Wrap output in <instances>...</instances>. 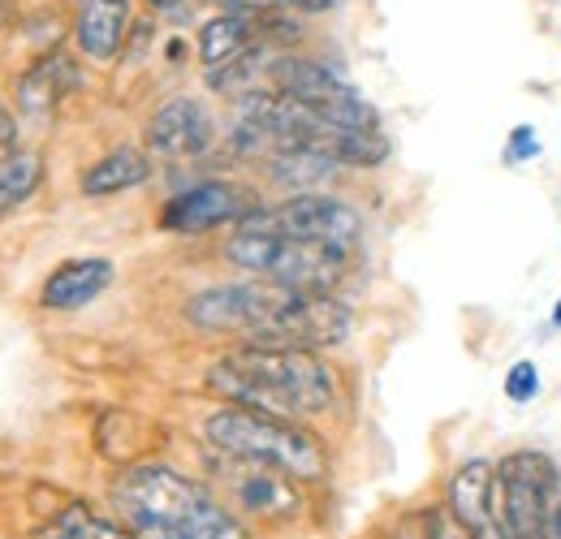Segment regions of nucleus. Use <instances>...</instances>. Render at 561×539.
<instances>
[{"label": "nucleus", "instance_id": "nucleus-1", "mask_svg": "<svg viewBox=\"0 0 561 539\" xmlns=\"http://www.w3.org/2000/svg\"><path fill=\"white\" fill-rule=\"evenodd\" d=\"M186 320L204 333H238L247 345H342L351 337V307L333 294L285 289L273 280H242L216 285L191 298Z\"/></svg>", "mask_w": 561, "mask_h": 539}, {"label": "nucleus", "instance_id": "nucleus-2", "mask_svg": "<svg viewBox=\"0 0 561 539\" xmlns=\"http://www.w3.org/2000/svg\"><path fill=\"white\" fill-rule=\"evenodd\" d=\"M208 389L225 402L277 414L316 418L337 405V376L316 349L298 345H233L208 371Z\"/></svg>", "mask_w": 561, "mask_h": 539}, {"label": "nucleus", "instance_id": "nucleus-3", "mask_svg": "<svg viewBox=\"0 0 561 539\" xmlns=\"http://www.w3.org/2000/svg\"><path fill=\"white\" fill-rule=\"evenodd\" d=\"M113 505L135 539H247L238 518L191 474L142 462L113 479Z\"/></svg>", "mask_w": 561, "mask_h": 539}, {"label": "nucleus", "instance_id": "nucleus-4", "mask_svg": "<svg viewBox=\"0 0 561 539\" xmlns=\"http://www.w3.org/2000/svg\"><path fill=\"white\" fill-rule=\"evenodd\" d=\"M204 436H208L216 454L273 467L289 479H320L329 471L324 445L316 440V432L298 427L294 418L260 414V410H247V405H225V410L208 414Z\"/></svg>", "mask_w": 561, "mask_h": 539}, {"label": "nucleus", "instance_id": "nucleus-5", "mask_svg": "<svg viewBox=\"0 0 561 539\" xmlns=\"http://www.w3.org/2000/svg\"><path fill=\"white\" fill-rule=\"evenodd\" d=\"M225 255L238 268L255 272L285 289H307V294H333V285L346 276L351 255L337 246L302 242L289 233H268V229H238L225 242Z\"/></svg>", "mask_w": 561, "mask_h": 539}, {"label": "nucleus", "instance_id": "nucleus-6", "mask_svg": "<svg viewBox=\"0 0 561 539\" xmlns=\"http://www.w3.org/2000/svg\"><path fill=\"white\" fill-rule=\"evenodd\" d=\"M561 488V471L540 449H514L496 462L501 531L505 539H549V514Z\"/></svg>", "mask_w": 561, "mask_h": 539}, {"label": "nucleus", "instance_id": "nucleus-7", "mask_svg": "<svg viewBox=\"0 0 561 539\" xmlns=\"http://www.w3.org/2000/svg\"><path fill=\"white\" fill-rule=\"evenodd\" d=\"M242 229H268V233H289L302 242H320V246H337L351 255L363 238V216L351 203L333 199V195H294L273 207H255Z\"/></svg>", "mask_w": 561, "mask_h": 539}, {"label": "nucleus", "instance_id": "nucleus-8", "mask_svg": "<svg viewBox=\"0 0 561 539\" xmlns=\"http://www.w3.org/2000/svg\"><path fill=\"white\" fill-rule=\"evenodd\" d=\"M255 211L251 195L233 182H199L182 195L160 207V229L164 233H208V229H220L229 220H247Z\"/></svg>", "mask_w": 561, "mask_h": 539}, {"label": "nucleus", "instance_id": "nucleus-9", "mask_svg": "<svg viewBox=\"0 0 561 539\" xmlns=\"http://www.w3.org/2000/svg\"><path fill=\"white\" fill-rule=\"evenodd\" d=\"M454 523L471 539H505L501 531V496H496V467L484 458L462 462L449 479V505Z\"/></svg>", "mask_w": 561, "mask_h": 539}, {"label": "nucleus", "instance_id": "nucleus-10", "mask_svg": "<svg viewBox=\"0 0 561 539\" xmlns=\"http://www.w3.org/2000/svg\"><path fill=\"white\" fill-rule=\"evenodd\" d=\"M225 467H229L225 471L229 492H233V501L247 514H255L264 523H289V518L302 514V496H298L289 474L273 471V467H260V462H242V458H225Z\"/></svg>", "mask_w": 561, "mask_h": 539}, {"label": "nucleus", "instance_id": "nucleus-11", "mask_svg": "<svg viewBox=\"0 0 561 539\" xmlns=\"http://www.w3.org/2000/svg\"><path fill=\"white\" fill-rule=\"evenodd\" d=\"M147 147L164 160H191L211 147V117L199 100H169L147 122Z\"/></svg>", "mask_w": 561, "mask_h": 539}, {"label": "nucleus", "instance_id": "nucleus-12", "mask_svg": "<svg viewBox=\"0 0 561 539\" xmlns=\"http://www.w3.org/2000/svg\"><path fill=\"white\" fill-rule=\"evenodd\" d=\"M130 31V0H78L73 9V44L91 61H113Z\"/></svg>", "mask_w": 561, "mask_h": 539}, {"label": "nucleus", "instance_id": "nucleus-13", "mask_svg": "<svg viewBox=\"0 0 561 539\" xmlns=\"http://www.w3.org/2000/svg\"><path fill=\"white\" fill-rule=\"evenodd\" d=\"M113 276H117V268L104 255L66 260L57 272H48V280L39 285V307H48V311H78V307L95 302L113 285Z\"/></svg>", "mask_w": 561, "mask_h": 539}, {"label": "nucleus", "instance_id": "nucleus-14", "mask_svg": "<svg viewBox=\"0 0 561 539\" xmlns=\"http://www.w3.org/2000/svg\"><path fill=\"white\" fill-rule=\"evenodd\" d=\"M70 87H78V69H73L70 57L66 53H44L18 82V108L26 117H48Z\"/></svg>", "mask_w": 561, "mask_h": 539}, {"label": "nucleus", "instance_id": "nucleus-15", "mask_svg": "<svg viewBox=\"0 0 561 539\" xmlns=\"http://www.w3.org/2000/svg\"><path fill=\"white\" fill-rule=\"evenodd\" d=\"M151 177V156L139 147H113L108 156H100L82 177H78V191L87 199H108V195H122V191H135Z\"/></svg>", "mask_w": 561, "mask_h": 539}, {"label": "nucleus", "instance_id": "nucleus-16", "mask_svg": "<svg viewBox=\"0 0 561 539\" xmlns=\"http://www.w3.org/2000/svg\"><path fill=\"white\" fill-rule=\"evenodd\" d=\"M251 44H255V31H251L247 13H238V9L216 13L199 26V61L208 73H220L233 61H242L251 53Z\"/></svg>", "mask_w": 561, "mask_h": 539}, {"label": "nucleus", "instance_id": "nucleus-17", "mask_svg": "<svg viewBox=\"0 0 561 539\" xmlns=\"http://www.w3.org/2000/svg\"><path fill=\"white\" fill-rule=\"evenodd\" d=\"M39 182H44V160H39V151L18 147L13 156H4V160H0V220L13 216L22 203L31 199V195L39 191Z\"/></svg>", "mask_w": 561, "mask_h": 539}, {"label": "nucleus", "instance_id": "nucleus-18", "mask_svg": "<svg viewBox=\"0 0 561 539\" xmlns=\"http://www.w3.org/2000/svg\"><path fill=\"white\" fill-rule=\"evenodd\" d=\"M337 160L329 151H316V147H285L273 151V177L280 186H316L324 177H333Z\"/></svg>", "mask_w": 561, "mask_h": 539}, {"label": "nucleus", "instance_id": "nucleus-19", "mask_svg": "<svg viewBox=\"0 0 561 539\" xmlns=\"http://www.w3.org/2000/svg\"><path fill=\"white\" fill-rule=\"evenodd\" d=\"M44 539H135V536H130V531H122L117 523H108V518L91 514L87 505H70V509L48 527V536Z\"/></svg>", "mask_w": 561, "mask_h": 539}, {"label": "nucleus", "instance_id": "nucleus-20", "mask_svg": "<svg viewBox=\"0 0 561 539\" xmlns=\"http://www.w3.org/2000/svg\"><path fill=\"white\" fill-rule=\"evenodd\" d=\"M407 539H471V536L454 523V514H449V509L427 505V509H420V514H411V518H407Z\"/></svg>", "mask_w": 561, "mask_h": 539}, {"label": "nucleus", "instance_id": "nucleus-21", "mask_svg": "<svg viewBox=\"0 0 561 539\" xmlns=\"http://www.w3.org/2000/svg\"><path fill=\"white\" fill-rule=\"evenodd\" d=\"M536 393H540V367L536 363H514L510 371H505V398L514 405H527L536 402Z\"/></svg>", "mask_w": 561, "mask_h": 539}, {"label": "nucleus", "instance_id": "nucleus-22", "mask_svg": "<svg viewBox=\"0 0 561 539\" xmlns=\"http://www.w3.org/2000/svg\"><path fill=\"white\" fill-rule=\"evenodd\" d=\"M505 164H527V160H536L540 156V135L531 130V126H514L510 138H505Z\"/></svg>", "mask_w": 561, "mask_h": 539}, {"label": "nucleus", "instance_id": "nucleus-23", "mask_svg": "<svg viewBox=\"0 0 561 539\" xmlns=\"http://www.w3.org/2000/svg\"><path fill=\"white\" fill-rule=\"evenodd\" d=\"M13 151H18V117L0 104V160L13 156Z\"/></svg>", "mask_w": 561, "mask_h": 539}, {"label": "nucleus", "instance_id": "nucleus-24", "mask_svg": "<svg viewBox=\"0 0 561 539\" xmlns=\"http://www.w3.org/2000/svg\"><path fill=\"white\" fill-rule=\"evenodd\" d=\"M294 9H302V13H329V9H337L342 0H289Z\"/></svg>", "mask_w": 561, "mask_h": 539}, {"label": "nucleus", "instance_id": "nucleus-25", "mask_svg": "<svg viewBox=\"0 0 561 539\" xmlns=\"http://www.w3.org/2000/svg\"><path fill=\"white\" fill-rule=\"evenodd\" d=\"M238 13H264V9H273V4H280V0H229Z\"/></svg>", "mask_w": 561, "mask_h": 539}, {"label": "nucleus", "instance_id": "nucleus-26", "mask_svg": "<svg viewBox=\"0 0 561 539\" xmlns=\"http://www.w3.org/2000/svg\"><path fill=\"white\" fill-rule=\"evenodd\" d=\"M13 18V0H0V26Z\"/></svg>", "mask_w": 561, "mask_h": 539}, {"label": "nucleus", "instance_id": "nucleus-27", "mask_svg": "<svg viewBox=\"0 0 561 539\" xmlns=\"http://www.w3.org/2000/svg\"><path fill=\"white\" fill-rule=\"evenodd\" d=\"M151 4H160V9H173V4H182V0H151Z\"/></svg>", "mask_w": 561, "mask_h": 539}, {"label": "nucleus", "instance_id": "nucleus-28", "mask_svg": "<svg viewBox=\"0 0 561 539\" xmlns=\"http://www.w3.org/2000/svg\"><path fill=\"white\" fill-rule=\"evenodd\" d=\"M553 324L561 329V298H558V307H553Z\"/></svg>", "mask_w": 561, "mask_h": 539}, {"label": "nucleus", "instance_id": "nucleus-29", "mask_svg": "<svg viewBox=\"0 0 561 539\" xmlns=\"http://www.w3.org/2000/svg\"><path fill=\"white\" fill-rule=\"evenodd\" d=\"M376 539H389V536H376Z\"/></svg>", "mask_w": 561, "mask_h": 539}]
</instances>
